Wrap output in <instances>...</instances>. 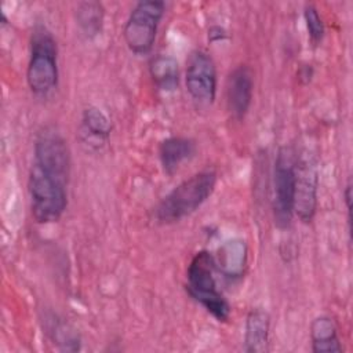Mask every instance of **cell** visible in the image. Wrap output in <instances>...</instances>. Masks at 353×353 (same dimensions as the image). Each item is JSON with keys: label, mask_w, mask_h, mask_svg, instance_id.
<instances>
[{"label": "cell", "mask_w": 353, "mask_h": 353, "mask_svg": "<svg viewBox=\"0 0 353 353\" xmlns=\"http://www.w3.org/2000/svg\"><path fill=\"white\" fill-rule=\"evenodd\" d=\"M310 343L314 353L342 352L335 321L325 314L317 316L310 324Z\"/></svg>", "instance_id": "9a60e30c"}, {"label": "cell", "mask_w": 353, "mask_h": 353, "mask_svg": "<svg viewBox=\"0 0 353 353\" xmlns=\"http://www.w3.org/2000/svg\"><path fill=\"white\" fill-rule=\"evenodd\" d=\"M319 171L314 157L306 154L296 157L295 165V200L294 215L303 223L313 221L317 210Z\"/></svg>", "instance_id": "9c48e42d"}, {"label": "cell", "mask_w": 353, "mask_h": 353, "mask_svg": "<svg viewBox=\"0 0 353 353\" xmlns=\"http://www.w3.org/2000/svg\"><path fill=\"white\" fill-rule=\"evenodd\" d=\"M215 268L229 279H239L244 274L248 261V247L241 239L225 241L214 255Z\"/></svg>", "instance_id": "7c38bea8"}, {"label": "cell", "mask_w": 353, "mask_h": 353, "mask_svg": "<svg viewBox=\"0 0 353 353\" xmlns=\"http://www.w3.org/2000/svg\"><path fill=\"white\" fill-rule=\"evenodd\" d=\"M196 142L186 137H170L159 145V160L164 174L174 175L179 167L196 154Z\"/></svg>", "instance_id": "4fadbf2b"}, {"label": "cell", "mask_w": 353, "mask_h": 353, "mask_svg": "<svg viewBox=\"0 0 353 353\" xmlns=\"http://www.w3.org/2000/svg\"><path fill=\"white\" fill-rule=\"evenodd\" d=\"M52 341H55L59 345V349L66 352H73L80 349V339L74 330L65 324V323H57L52 325L51 331Z\"/></svg>", "instance_id": "d6986e66"}, {"label": "cell", "mask_w": 353, "mask_h": 353, "mask_svg": "<svg viewBox=\"0 0 353 353\" xmlns=\"http://www.w3.org/2000/svg\"><path fill=\"white\" fill-rule=\"evenodd\" d=\"M269 313L261 307L250 310L244 324V350L247 353H265L269 350Z\"/></svg>", "instance_id": "5bb4252c"}, {"label": "cell", "mask_w": 353, "mask_h": 353, "mask_svg": "<svg viewBox=\"0 0 353 353\" xmlns=\"http://www.w3.org/2000/svg\"><path fill=\"white\" fill-rule=\"evenodd\" d=\"M296 154L290 146L277 150L273 168V219L279 229H287L294 216Z\"/></svg>", "instance_id": "8992f818"}, {"label": "cell", "mask_w": 353, "mask_h": 353, "mask_svg": "<svg viewBox=\"0 0 353 353\" xmlns=\"http://www.w3.org/2000/svg\"><path fill=\"white\" fill-rule=\"evenodd\" d=\"M164 12L165 3L161 0H142L134 6L123 28V37L131 52L145 55L152 51Z\"/></svg>", "instance_id": "5b68a950"}, {"label": "cell", "mask_w": 353, "mask_h": 353, "mask_svg": "<svg viewBox=\"0 0 353 353\" xmlns=\"http://www.w3.org/2000/svg\"><path fill=\"white\" fill-rule=\"evenodd\" d=\"M343 199H345V205H346V210H347L349 218H350V201H352V183H350V181H349L347 185L345 186Z\"/></svg>", "instance_id": "44dd1931"}, {"label": "cell", "mask_w": 353, "mask_h": 353, "mask_svg": "<svg viewBox=\"0 0 353 353\" xmlns=\"http://www.w3.org/2000/svg\"><path fill=\"white\" fill-rule=\"evenodd\" d=\"M254 76L247 65L236 66L226 80V106L234 120H243L251 106Z\"/></svg>", "instance_id": "30bf717a"}, {"label": "cell", "mask_w": 353, "mask_h": 353, "mask_svg": "<svg viewBox=\"0 0 353 353\" xmlns=\"http://www.w3.org/2000/svg\"><path fill=\"white\" fill-rule=\"evenodd\" d=\"M57 43L46 26H36L30 37V54L26 69L28 87L34 95L46 97L58 84Z\"/></svg>", "instance_id": "277c9868"}, {"label": "cell", "mask_w": 353, "mask_h": 353, "mask_svg": "<svg viewBox=\"0 0 353 353\" xmlns=\"http://www.w3.org/2000/svg\"><path fill=\"white\" fill-rule=\"evenodd\" d=\"M112 131L110 119L98 106H88L84 109L80 120V139L90 149L102 148Z\"/></svg>", "instance_id": "8fae6325"}, {"label": "cell", "mask_w": 353, "mask_h": 353, "mask_svg": "<svg viewBox=\"0 0 353 353\" xmlns=\"http://www.w3.org/2000/svg\"><path fill=\"white\" fill-rule=\"evenodd\" d=\"M68 181L32 164L28 176V193L32 216L37 223H54L68 205Z\"/></svg>", "instance_id": "3957f363"}, {"label": "cell", "mask_w": 353, "mask_h": 353, "mask_svg": "<svg viewBox=\"0 0 353 353\" xmlns=\"http://www.w3.org/2000/svg\"><path fill=\"white\" fill-rule=\"evenodd\" d=\"M185 85L193 101L211 105L216 97V68L214 59L203 50L190 52L186 61Z\"/></svg>", "instance_id": "ba28073f"}, {"label": "cell", "mask_w": 353, "mask_h": 353, "mask_svg": "<svg viewBox=\"0 0 353 353\" xmlns=\"http://www.w3.org/2000/svg\"><path fill=\"white\" fill-rule=\"evenodd\" d=\"M76 23L79 25L81 33L92 39L102 32L105 10L98 1H81L76 7Z\"/></svg>", "instance_id": "e0dca14e"}, {"label": "cell", "mask_w": 353, "mask_h": 353, "mask_svg": "<svg viewBox=\"0 0 353 353\" xmlns=\"http://www.w3.org/2000/svg\"><path fill=\"white\" fill-rule=\"evenodd\" d=\"M303 19L307 29L309 39L313 44L321 43L325 34V28L319 10L313 4H306L303 8Z\"/></svg>", "instance_id": "ac0fdd59"}, {"label": "cell", "mask_w": 353, "mask_h": 353, "mask_svg": "<svg viewBox=\"0 0 353 353\" xmlns=\"http://www.w3.org/2000/svg\"><path fill=\"white\" fill-rule=\"evenodd\" d=\"M150 77L159 91L171 92L179 84L178 62L171 55H156L149 63Z\"/></svg>", "instance_id": "2e32d148"}, {"label": "cell", "mask_w": 353, "mask_h": 353, "mask_svg": "<svg viewBox=\"0 0 353 353\" xmlns=\"http://www.w3.org/2000/svg\"><path fill=\"white\" fill-rule=\"evenodd\" d=\"M218 175L212 168L199 171L182 181L157 204L154 210L156 221L170 225L192 215L210 199Z\"/></svg>", "instance_id": "6da1fadb"}, {"label": "cell", "mask_w": 353, "mask_h": 353, "mask_svg": "<svg viewBox=\"0 0 353 353\" xmlns=\"http://www.w3.org/2000/svg\"><path fill=\"white\" fill-rule=\"evenodd\" d=\"M33 164L69 182L70 150L62 134L52 125L43 127L34 138Z\"/></svg>", "instance_id": "52a82bcc"}, {"label": "cell", "mask_w": 353, "mask_h": 353, "mask_svg": "<svg viewBox=\"0 0 353 353\" xmlns=\"http://www.w3.org/2000/svg\"><path fill=\"white\" fill-rule=\"evenodd\" d=\"M215 270V261L211 252L205 250L196 252L186 269V291L216 321L223 323L229 320L232 307L218 290L214 276Z\"/></svg>", "instance_id": "7a4b0ae2"}, {"label": "cell", "mask_w": 353, "mask_h": 353, "mask_svg": "<svg viewBox=\"0 0 353 353\" xmlns=\"http://www.w3.org/2000/svg\"><path fill=\"white\" fill-rule=\"evenodd\" d=\"M226 30L221 26H212L210 30H208V40L211 41H219V40H223L226 39Z\"/></svg>", "instance_id": "ffe728a7"}]
</instances>
